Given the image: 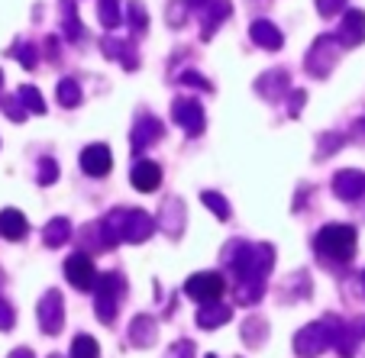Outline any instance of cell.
Returning a JSON list of instances; mask_svg holds the SVG:
<instances>
[{
  "mask_svg": "<svg viewBox=\"0 0 365 358\" xmlns=\"http://www.w3.org/2000/svg\"><path fill=\"white\" fill-rule=\"evenodd\" d=\"M317 252L324 258H333V262H349L352 255H356V229L352 226H343V223H330L317 233L314 239Z\"/></svg>",
  "mask_w": 365,
  "mask_h": 358,
  "instance_id": "obj_1",
  "label": "cell"
},
{
  "mask_svg": "<svg viewBox=\"0 0 365 358\" xmlns=\"http://www.w3.org/2000/svg\"><path fill=\"white\" fill-rule=\"evenodd\" d=\"M336 326H339V320H333V317L304 326V330L294 336V352L301 358H317L320 352H327L333 345V339H336Z\"/></svg>",
  "mask_w": 365,
  "mask_h": 358,
  "instance_id": "obj_2",
  "label": "cell"
},
{
  "mask_svg": "<svg viewBox=\"0 0 365 358\" xmlns=\"http://www.w3.org/2000/svg\"><path fill=\"white\" fill-rule=\"evenodd\" d=\"M126 290V281L123 275H117V271H110V275H103L101 281H97V300H94V310H97V320L101 323L110 326L113 317H117V307H120V297H123Z\"/></svg>",
  "mask_w": 365,
  "mask_h": 358,
  "instance_id": "obj_3",
  "label": "cell"
},
{
  "mask_svg": "<svg viewBox=\"0 0 365 358\" xmlns=\"http://www.w3.org/2000/svg\"><path fill=\"white\" fill-rule=\"evenodd\" d=\"M304 65H307V75L314 78L330 75V68H336V36H317V42H310Z\"/></svg>",
  "mask_w": 365,
  "mask_h": 358,
  "instance_id": "obj_4",
  "label": "cell"
},
{
  "mask_svg": "<svg viewBox=\"0 0 365 358\" xmlns=\"http://www.w3.org/2000/svg\"><path fill=\"white\" fill-rule=\"evenodd\" d=\"M223 290H227V284L217 271H200V275H191L185 281V294L197 303H217L223 297Z\"/></svg>",
  "mask_w": 365,
  "mask_h": 358,
  "instance_id": "obj_5",
  "label": "cell"
},
{
  "mask_svg": "<svg viewBox=\"0 0 365 358\" xmlns=\"http://www.w3.org/2000/svg\"><path fill=\"white\" fill-rule=\"evenodd\" d=\"M39 330L46 332V336H58L65 326V300L58 290H48V294H42L39 300Z\"/></svg>",
  "mask_w": 365,
  "mask_h": 358,
  "instance_id": "obj_6",
  "label": "cell"
},
{
  "mask_svg": "<svg viewBox=\"0 0 365 358\" xmlns=\"http://www.w3.org/2000/svg\"><path fill=\"white\" fill-rule=\"evenodd\" d=\"M172 120L187 132V136H200L204 132V107L194 100V97H175L172 104Z\"/></svg>",
  "mask_w": 365,
  "mask_h": 358,
  "instance_id": "obj_7",
  "label": "cell"
},
{
  "mask_svg": "<svg viewBox=\"0 0 365 358\" xmlns=\"http://www.w3.org/2000/svg\"><path fill=\"white\" fill-rule=\"evenodd\" d=\"M65 278H68V284L78 290L97 288V275H94V265H91V255L88 252L68 255V262H65Z\"/></svg>",
  "mask_w": 365,
  "mask_h": 358,
  "instance_id": "obj_8",
  "label": "cell"
},
{
  "mask_svg": "<svg viewBox=\"0 0 365 358\" xmlns=\"http://www.w3.org/2000/svg\"><path fill=\"white\" fill-rule=\"evenodd\" d=\"M162 136H165V126L152 117V113H139V120L133 123V132H130V145H133V152H143L152 142H159Z\"/></svg>",
  "mask_w": 365,
  "mask_h": 358,
  "instance_id": "obj_9",
  "label": "cell"
},
{
  "mask_svg": "<svg viewBox=\"0 0 365 358\" xmlns=\"http://www.w3.org/2000/svg\"><path fill=\"white\" fill-rule=\"evenodd\" d=\"M159 223L152 220L145 210H126L123 214V242H145L155 233Z\"/></svg>",
  "mask_w": 365,
  "mask_h": 358,
  "instance_id": "obj_10",
  "label": "cell"
},
{
  "mask_svg": "<svg viewBox=\"0 0 365 358\" xmlns=\"http://www.w3.org/2000/svg\"><path fill=\"white\" fill-rule=\"evenodd\" d=\"M362 39H365V14L362 10H346L336 26V42H343L346 48H356L362 46Z\"/></svg>",
  "mask_w": 365,
  "mask_h": 358,
  "instance_id": "obj_11",
  "label": "cell"
},
{
  "mask_svg": "<svg viewBox=\"0 0 365 358\" xmlns=\"http://www.w3.org/2000/svg\"><path fill=\"white\" fill-rule=\"evenodd\" d=\"M333 194H336L339 200H346V204L359 200V197L365 194V174L356 172V168L336 172V174H333Z\"/></svg>",
  "mask_w": 365,
  "mask_h": 358,
  "instance_id": "obj_12",
  "label": "cell"
},
{
  "mask_svg": "<svg viewBox=\"0 0 365 358\" xmlns=\"http://www.w3.org/2000/svg\"><path fill=\"white\" fill-rule=\"evenodd\" d=\"M81 168H84V174H91V178H103V174H110V168H113L110 149L101 145V142L88 145V149L81 152Z\"/></svg>",
  "mask_w": 365,
  "mask_h": 358,
  "instance_id": "obj_13",
  "label": "cell"
},
{
  "mask_svg": "<svg viewBox=\"0 0 365 358\" xmlns=\"http://www.w3.org/2000/svg\"><path fill=\"white\" fill-rule=\"evenodd\" d=\"M233 14V4L230 0H210L204 7V26H200V39H210L217 29L227 23V16Z\"/></svg>",
  "mask_w": 365,
  "mask_h": 358,
  "instance_id": "obj_14",
  "label": "cell"
},
{
  "mask_svg": "<svg viewBox=\"0 0 365 358\" xmlns=\"http://www.w3.org/2000/svg\"><path fill=\"white\" fill-rule=\"evenodd\" d=\"M288 84H291L288 71H284V68H272V71H265V75L255 81V90H259L265 100H282V94L288 90Z\"/></svg>",
  "mask_w": 365,
  "mask_h": 358,
  "instance_id": "obj_15",
  "label": "cell"
},
{
  "mask_svg": "<svg viewBox=\"0 0 365 358\" xmlns=\"http://www.w3.org/2000/svg\"><path fill=\"white\" fill-rule=\"evenodd\" d=\"M249 36H252L255 46L269 48V52H278V48H282V42H284L282 29H278L272 20H255L252 26H249Z\"/></svg>",
  "mask_w": 365,
  "mask_h": 358,
  "instance_id": "obj_16",
  "label": "cell"
},
{
  "mask_svg": "<svg viewBox=\"0 0 365 358\" xmlns=\"http://www.w3.org/2000/svg\"><path fill=\"white\" fill-rule=\"evenodd\" d=\"M101 52L107 58H120V62L126 65V71H136L139 68V52H136V46H133V42H126V39H103Z\"/></svg>",
  "mask_w": 365,
  "mask_h": 358,
  "instance_id": "obj_17",
  "label": "cell"
},
{
  "mask_svg": "<svg viewBox=\"0 0 365 358\" xmlns=\"http://www.w3.org/2000/svg\"><path fill=\"white\" fill-rule=\"evenodd\" d=\"M159 184H162V168L155 165V162H149V159L136 162V168H133V187L143 191V194H149V191H155Z\"/></svg>",
  "mask_w": 365,
  "mask_h": 358,
  "instance_id": "obj_18",
  "label": "cell"
},
{
  "mask_svg": "<svg viewBox=\"0 0 365 358\" xmlns=\"http://www.w3.org/2000/svg\"><path fill=\"white\" fill-rule=\"evenodd\" d=\"M155 336H159V326H155V320L152 317H136L130 323V330H126V342H133L136 349L152 345L155 342Z\"/></svg>",
  "mask_w": 365,
  "mask_h": 358,
  "instance_id": "obj_19",
  "label": "cell"
},
{
  "mask_svg": "<svg viewBox=\"0 0 365 358\" xmlns=\"http://www.w3.org/2000/svg\"><path fill=\"white\" fill-rule=\"evenodd\" d=\"M26 229H29V223H26V216H23L20 210H14V207L0 210V236H4V239L16 242V239L26 236Z\"/></svg>",
  "mask_w": 365,
  "mask_h": 358,
  "instance_id": "obj_20",
  "label": "cell"
},
{
  "mask_svg": "<svg viewBox=\"0 0 365 358\" xmlns=\"http://www.w3.org/2000/svg\"><path fill=\"white\" fill-rule=\"evenodd\" d=\"M233 317V307H227V303H204L197 313V326L200 330H217V326H223L227 320Z\"/></svg>",
  "mask_w": 365,
  "mask_h": 358,
  "instance_id": "obj_21",
  "label": "cell"
},
{
  "mask_svg": "<svg viewBox=\"0 0 365 358\" xmlns=\"http://www.w3.org/2000/svg\"><path fill=\"white\" fill-rule=\"evenodd\" d=\"M155 223H159L168 236H178L181 223H185V204H181L178 197L165 200V207H162V214H159V220H155Z\"/></svg>",
  "mask_w": 365,
  "mask_h": 358,
  "instance_id": "obj_22",
  "label": "cell"
},
{
  "mask_svg": "<svg viewBox=\"0 0 365 358\" xmlns=\"http://www.w3.org/2000/svg\"><path fill=\"white\" fill-rule=\"evenodd\" d=\"M42 239H46V246H52V248H58V246H65V242L71 239V223L65 220V216H56V220L46 226V233H42Z\"/></svg>",
  "mask_w": 365,
  "mask_h": 358,
  "instance_id": "obj_23",
  "label": "cell"
},
{
  "mask_svg": "<svg viewBox=\"0 0 365 358\" xmlns=\"http://www.w3.org/2000/svg\"><path fill=\"white\" fill-rule=\"evenodd\" d=\"M97 16H101L103 29H117L126 14H123V7H120V0H101V4H97Z\"/></svg>",
  "mask_w": 365,
  "mask_h": 358,
  "instance_id": "obj_24",
  "label": "cell"
},
{
  "mask_svg": "<svg viewBox=\"0 0 365 358\" xmlns=\"http://www.w3.org/2000/svg\"><path fill=\"white\" fill-rule=\"evenodd\" d=\"M262 288H265V281H240V284H236L233 300H236V303H242V307H249V303L262 300V294H265Z\"/></svg>",
  "mask_w": 365,
  "mask_h": 358,
  "instance_id": "obj_25",
  "label": "cell"
},
{
  "mask_svg": "<svg viewBox=\"0 0 365 358\" xmlns=\"http://www.w3.org/2000/svg\"><path fill=\"white\" fill-rule=\"evenodd\" d=\"M242 339H246L249 345H262L265 339H269V323L259 317H249L246 323H242Z\"/></svg>",
  "mask_w": 365,
  "mask_h": 358,
  "instance_id": "obj_26",
  "label": "cell"
},
{
  "mask_svg": "<svg viewBox=\"0 0 365 358\" xmlns=\"http://www.w3.org/2000/svg\"><path fill=\"white\" fill-rule=\"evenodd\" d=\"M56 94H58V104L62 107H78L81 104V84H78L75 78H62Z\"/></svg>",
  "mask_w": 365,
  "mask_h": 358,
  "instance_id": "obj_27",
  "label": "cell"
},
{
  "mask_svg": "<svg viewBox=\"0 0 365 358\" xmlns=\"http://www.w3.org/2000/svg\"><path fill=\"white\" fill-rule=\"evenodd\" d=\"M62 23H65V36H68L71 42H78L84 36V26H81V20H78V14H75V4L71 0H62Z\"/></svg>",
  "mask_w": 365,
  "mask_h": 358,
  "instance_id": "obj_28",
  "label": "cell"
},
{
  "mask_svg": "<svg viewBox=\"0 0 365 358\" xmlns=\"http://www.w3.org/2000/svg\"><path fill=\"white\" fill-rule=\"evenodd\" d=\"M200 204H204V207L210 210L217 220H230V204H227V197H223V194L204 191V194H200Z\"/></svg>",
  "mask_w": 365,
  "mask_h": 358,
  "instance_id": "obj_29",
  "label": "cell"
},
{
  "mask_svg": "<svg viewBox=\"0 0 365 358\" xmlns=\"http://www.w3.org/2000/svg\"><path fill=\"white\" fill-rule=\"evenodd\" d=\"M10 56H14L23 68H36V65H39V52H36L33 42H16V46L10 48Z\"/></svg>",
  "mask_w": 365,
  "mask_h": 358,
  "instance_id": "obj_30",
  "label": "cell"
},
{
  "mask_svg": "<svg viewBox=\"0 0 365 358\" xmlns=\"http://www.w3.org/2000/svg\"><path fill=\"white\" fill-rule=\"evenodd\" d=\"M126 20H130V26L136 29V33H145L149 16H145V4H143V0H130V7H126Z\"/></svg>",
  "mask_w": 365,
  "mask_h": 358,
  "instance_id": "obj_31",
  "label": "cell"
},
{
  "mask_svg": "<svg viewBox=\"0 0 365 358\" xmlns=\"http://www.w3.org/2000/svg\"><path fill=\"white\" fill-rule=\"evenodd\" d=\"M16 94H20L23 107H26L29 113H46V100H42V94L33 88V84H26V88H20V90H16Z\"/></svg>",
  "mask_w": 365,
  "mask_h": 358,
  "instance_id": "obj_32",
  "label": "cell"
},
{
  "mask_svg": "<svg viewBox=\"0 0 365 358\" xmlns=\"http://www.w3.org/2000/svg\"><path fill=\"white\" fill-rule=\"evenodd\" d=\"M71 358H101V349L91 336H75L71 342Z\"/></svg>",
  "mask_w": 365,
  "mask_h": 358,
  "instance_id": "obj_33",
  "label": "cell"
},
{
  "mask_svg": "<svg viewBox=\"0 0 365 358\" xmlns=\"http://www.w3.org/2000/svg\"><path fill=\"white\" fill-rule=\"evenodd\" d=\"M0 110L7 113L10 120H14V123H23V120H26V107H23V100H20V94L16 97H0Z\"/></svg>",
  "mask_w": 365,
  "mask_h": 358,
  "instance_id": "obj_34",
  "label": "cell"
},
{
  "mask_svg": "<svg viewBox=\"0 0 365 358\" xmlns=\"http://www.w3.org/2000/svg\"><path fill=\"white\" fill-rule=\"evenodd\" d=\"M36 181H39L42 187H48V184H56L58 181V165L52 159H42L39 162V174H36Z\"/></svg>",
  "mask_w": 365,
  "mask_h": 358,
  "instance_id": "obj_35",
  "label": "cell"
},
{
  "mask_svg": "<svg viewBox=\"0 0 365 358\" xmlns=\"http://www.w3.org/2000/svg\"><path fill=\"white\" fill-rule=\"evenodd\" d=\"M339 149H343V136H339V132H327V136H320L317 159H327L330 152H339Z\"/></svg>",
  "mask_w": 365,
  "mask_h": 358,
  "instance_id": "obj_36",
  "label": "cell"
},
{
  "mask_svg": "<svg viewBox=\"0 0 365 358\" xmlns=\"http://www.w3.org/2000/svg\"><path fill=\"white\" fill-rule=\"evenodd\" d=\"M314 4L320 16H336L339 10H346V0H314Z\"/></svg>",
  "mask_w": 365,
  "mask_h": 358,
  "instance_id": "obj_37",
  "label": "cell"
},
{
  "mask_svg": "<svg viewBox=\"0 0 365 358\" xmlns=\"http://www.w3.org/2000/svg\"><path fill=\"white\" fill-rule=\"evenodd\" d=\"M178 81L181 84H191V88H200V90H214V88H210V81H207V78H200L197 71H181Z\"/></svg>",
  "mask_w": 365,
  "mask_h": 358,
  "instance_id": "obj_38",
  "label": "cell"
},
{
  "mask_svg": "<svg viewBox=\"0 0 365 358\" xmlns=\"http://www.w3.org/2000/svg\"><path fill=\"white\" fill-rule=\"evenodd\" d=\"M14 323H16V320H14V307L0 297V330H4V332L14 330Z\"/></svg>",
  "mask_w": 365,
  "mask_h": 358,
  "instance_id": "obj_39",
  "label": "cell"
},
{
  "mask_svg": "<svg viewBox=\"0 0 365 358\" xmlns=\"http://www.w3.org/2000/svg\"><path fill=\"white\" fill-rule=\"evenodd\" d=\"M185 10H187V0L181 4V0H175L172 7H168V26H178V23H185Z\"/></svg>",
  "mask_w": 365,
  "mask_h": 358,
  "instance_id": "obj_40",
  "label": "cell"
},
{
  "mask_svg": "<svg viewBox=\"0 0 365 358\" xmlns=\"http://www.w3.org/2000/svg\"><path fill=\"white\" fill-rule=\"evenodd\" d=\"M165 358H194V345L187 342V339H181V342L172 345V352H168Z\"/></svg>",
  "mask_w": 365,
  "mask_h": 358,
  "instance_id": "obj_41",
  "label": "cell"
},
{
  "mask_svg": "<svg viewBox=\"0 0 365 358\" xmlns=\"http://www.w3.org/2000/svg\"><path fill=\"white\" fill-rule=\"evenodd\" d=\"M304 100H307V94H304V90H291V107H288L291 117H297V113H301Z\"/></svg>",
  "mask_w": 365,
  "mask_h": 358,
  "instance_id": "obj_42",
  "label": "cell"
},
{
  "mask_svg": "<svg viewBox=\"0 0 365 358\" xmlns=\"http://www.w3.org/2000/svg\"><path fill=\"white\" fill-rule=\"evenodd\" d=\"M10 358H36V355L29 349H14V352H10Z\"/></svg>",
  "mask_w": 365,
  "mask_h": 358,
  "instance_id": "obj_43",
  "label": "cell"
},
{
  "mask_svg": "<svg viewBox=\"0 0 365 358\" xmlns=\"http://www.w3.org/2000/svg\"><path fill=\"white\" fill-rule=\"evenodd\" d=\"M356 136L365 139V120H359V123H356Z\"/></svg>",
  "mask_w": 365,
  "mask_h": 358,
  "instance_id": "obj_44",
  "label": "cell"
},
{
  "mask_svg": "<svg viewBox=\"0 0 365 358\" xmlns=\"http://www.w3.org/2000/svg\"><path fill=\"white\" fill-rule=\"evenodd\" d=\"M210 0H187V7H207Z\"/></svg>",
  "mask_w": 365,
  "mask_h": 358,
  "instance_id": "obj_45",
  "label": "cell"
},
{
  "mask_svg": "<svg viewBox=\"0 0 365 358\" xmlns=\"http://www.w3.org/2000/svg\"><path fill=\"white\" fill-rule=\"evenodd\" d=\"M359 284H362V290H365V271H362V275H359Z\"/></svg>",
  "mask_w": 365,
  "mask_h": 358,
  "instance_id": "obj_46",
  "label": "cell"
},
{
  "mask_svg": "<svg viewBox=\"0 0 365 358\" xmlns=\"http://www.w3.org/2000/svg\"><path fill=\"white\" fill-rule=\"evenodd\" d=\"M0 88H4V71H0Z\"/></svg>",
  "mask_w": 365,
  "mask_h": 358,
  "instance_id": "obj_47",
  "label": "cell"
},
{
  "mask_svg": "<svg viewBox=\"0 0 365 358\" xmlns=\"http://www.w3.org/2000/svg\"><path fill=\"white\" fill-rule=\"evenodd\" d=\"M48 358H62V355H48Z\"/></svg>",
  "mask_w": 365,
  "mask_h": 358,
  "instance_id": "obj_48",
  "label": "cell"
},
{
  "mask_svg": "<svg viewBox=\"0 0 365 358\" xmlns=\"http://www.w3.org/2000/svg\"><path fill=\"white\" fill-rule=\"evenodd\" d=\"M207 358H217V355H207Z\"/></svg>",
  "mask_w": 365,
  "mask_h": 358,
  "instance_id": "obj_49",
  "label": "cell"
},
{
  "mask_svg": "<svg viewBox=\"0 0 365 358\" xmlns=\"http://www.w3.org/2000/svg\"><path fill=\"white\" fill-rule=\"evenodd\" d=\"M0 281H4V278H0Z\"/></svg>",
  "mask_w": 365,
  "mask_h": 358,
  "instance_id": "obj_50",
  "label": "cell"
}]
</instances>
